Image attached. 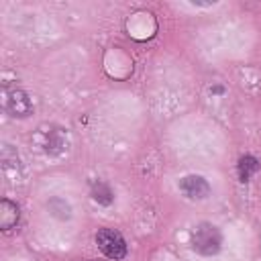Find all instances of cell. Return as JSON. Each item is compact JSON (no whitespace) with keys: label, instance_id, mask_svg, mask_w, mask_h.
<instances>
[{"label":"cell","instance_id":"4","mask_svg":"<svg viewBox=\"0 0 261 261\" xmlns=\"http://www.w3.org/2000/svg\"><path fill=\"white\" fill-rule=\"evenodd\" d=\"M179 190L190 198V200H204L210 196V184L196 173H190L179 179Z\"/></svg>","mask_w":261,"mask_h":261},{"label":"cell","instance_id":"5","mask_svg":"<svg viewBox=\"0 0 261 261\" xmlns=\"http://www.w3.org/2000/svg\"><path fill=\"white\" fill-rule=\"evenodd\" d=\"M18 222V206L10 202L8 198H2L0 202V228L8 230Z\"/></svg>","mask_w":261,"mask_h":261},{"label":"cell","instance_id":"2","mask_svg":"<svg viewBox=\"0 0 261 261\" xmlns=\"http://www.w3.org/2000/svg\"><path fill=\"white\" fill-rule=\"evenodd\" d=\"M2 106L14 118H27L33 112V102L29 94L22 88L12 86L8 82L2 86Z\"/></svg>","mask_w":261,"mask_h":261},{"label":"cell","instance_id":"9","mask_svg":"<svg viewBox=\"0 0 261 261\" xmlns=\"http://www.w3.org/2000/svg\"><path fill=\"white\" fill-rule=\"evenodd\" d=\"M47 206H49V210H51L53 216H57V218H61V220L71 218V206H69L63 198H53Z\"/></svg>","mask_w":261,"mask_h":261},{"label":"cell","instance_id":"3","mask_svg":"<svg viewBox=\"0 0 261 261\" xmlns=\"http://www.w3.org/2000/svg\"><path fill=\"white\" fill-rule=\"evenodd\" d=\"M96 245L108 259L118 261V259H124V255H126V243H124L122 234L112 228H100L96 232Z\"/></svg>","mask_w":261,"mask_h":261},{"label":"cell","instance_id":"7","mask_svg":"<svg viewBox=\"0 0 261 261\" xmlns=\"http://www.w3.org/2000/svg\"><path fill=\"white\" fill-rule=\"evenodd\" d=\"M65 149V135L61 128H51L47 133V141H45V151L49 155H59Z\"/></svg>","mask_w":261,"mask_h":261},{"label":"cell","instance_id":"6","mask_svg":"<svg viewBox=\"0 0 261 261\" xmlns=\"http://www.w3.org/2000/svg\"><path fill=\"white\" fill-rule=\"evenodd\" d=\"M90 194H92V198H94L98 204H102V206H110V204L114 202V192H112V188H110L106 181H102V179H94V181L90 184Z\"/></svg>","mask_w":261,"mask_h":261},{"label":"cell","instance_id":"1","mask_svg":"<svg viewBox=\"0 0 261 261\" xmlns=\"http://www.w3.org/2000/svg\"><path fill=\"white\" fill-rule=\"evenodd\" d=\"M190 245H192V249L196 253H200L204 257L216 255L220 251V247H222V232L212 222H200L192 230Z\"/></svg>","mask_w":261,"mask_h":261},{"label":"cell","instance_id":"8","mask_svg":"<svg viewBox=\"0 0 261 261\" xmlns=\"http://www.w3.org/2000/svg\"><path fill=\"white\" fill-rule=\"evenodd\" d=\"M259 167H261V163H259L257 157H253V155H243V157L239 159V165H237L241 181H249L251 175H255V173L259 171Z\"/></svg>","mask_w":261,"mask_h":261}]
</instances>
